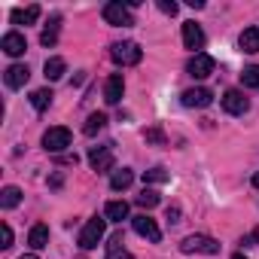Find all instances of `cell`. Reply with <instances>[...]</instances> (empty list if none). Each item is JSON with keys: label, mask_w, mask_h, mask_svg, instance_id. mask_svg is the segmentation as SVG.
<instances>
[{"label": "cell", "mask_w": 259, "mask_h": 259, "mask_svg": "<svg viewBox=\"0 0 259 259\" xmlns=\"http://www.w3.org/2000/svg\"><path fill=\"white\" fill-rule=\"evenodd\" d=\"M110 58H113L116 64H122V67H135V64H141V58H144V49H141L135 40L113 43V46H110Z\"/></svg>", "instance_id": "obj_1"}, {"label": "cell", "mask_w": 259, "mask_h": 259, "mask_svg": "<svg viewBox=\"0 0 259 259\" xmlns=\"http://www.w3.org/2000/svg\"><path fill=\"white\" fill-rule=\"evenodd\" d=\"M104 232H107V217H92V220L82 226V232H79V247H82V250H95V247L101 244Z\"/></svg>", "instance_id": "obj_2"}, {"label": "cell", "mask_w": 259, "mask_h": 259, "mask_svg": "<svg viewBox=\"0 0 259 259\" xmlns=\"http://www.w3.org/2000/svg\"><path fill=\"white\" fill-rule=\"evenodd\" d=\"M180 250L183 253H204V256H213L220 253V241L210 238V235H186L180 241Z\"/></svg>", "instance_id": "obj_3"}, {"label": "cell", "mask_w": 259, "mask_h": 259, "mask_svg": "<svg viewBox=\"0 0 259 259\" xmlns=\"http://www.w3.org/2000/svg\"><path fill=\"white\" fill-rule=\"evenodd\" d=\"M104 22L113 25V28H132V25H135L132 10H128L125 4H119V0H110V4H104Z\"/></svg>", "instance_id": "obj_4"}, {"label": "cell", "mask_w": 259, "mask_h": 259, "mask_svg": "<svg viewBox=\"0 0 259 259\" xmlns=\"http://www.w3.org/2000/svg\"><path fill=\"white\" fill-rule=\"evenodd\" d=\"M67 147H70V128L55 125V128H49V132L43 135V150L46 153H64Z\"/></svg>", "instance_id": "obj_5"}, {"label": "cell", "mask_w": 259, "mask_h": 259, "mask_svg": "<svg viewBox=\"0 0 259 259\" xmlns=\"http://www.w3.org/2000/svg\"><path fill=\"white\" fill-rule=\"evenodd\" d=\"M132 229H135L141 238L153 241V244H159V241H162V229H159V226H156V220H153V217H147V213L132 217Z\"/></svg>", "instance_id": "obj_6"}, {"label": "cell", "mask_w": 259, "mask_h": 259, "mask_svg": "<svg viewBox=\"0 0 259 259\" xmlns=\"http://www.w3.org/2000/svg\"><path fill=\"white\" fill-rule=\"evenodd\" d=\"M213 67H217V61H213L207 52H198V55H192V58H189L186 73H189V76H195V79H204V76H210V73H213Z\"/></svg>", "instance_id": "obj_7"}, {"label": "cell", "mask_w": 259, "mask_h": 259, "mask_svg": "<svg viewBox=\"0 0 259 259\" xmlns=\"http://www.w3.org/2000/svg\"><path fill=\"white\" fill-rule=\"evenodd\" d=\"M223 110H226L229 116H244V113L250 110V101L244 98V92H238V89H229V92L223 95Z\"/></svg>", "instance_id": "obj_8"}, {"label": "cell", "mask_w": 259, "mask_h": 259, "mask_svg": "<svg viewBox=\"0 0 259 259\" xmlns=\"http://www.w3.org/2000/svg\"><path fill=\"white\" fill-rule=\"evenodd\" d=\"M89 162H92V171L107 174V171H113V150L110 147H92L89 150Z\"/></svg>", "instance_id": "obj_9"}, {"label": "cell", "mask_w": 259, "mask_h": 259, "mask_svg": "<svg viewBox=\"0 0 259 259\" xmlns=\"http://www.w3.org/2000/svg\"><path fill=\"white\" fill-rule=\"evenodd\" d=\"M180 98H183V107H195V110H201V107H210L213 92L204 89V85H198V89H186Z\"/></svg>", "instance_id": "obj_10"}, {"label": "cell", "mask_w": 259, "mask_h": 259, "mask_svg": "<svg viewBox=\"0 0 259 259\" xmlns=\"http://www.w3.org/2000/svg\"><path fill=\"white\" fill-rule=\"evenodd\" d=\"M183 46L192 49L195 55H198V49H204V31H201V25L183 22Z\"/></svg>", "instance_id": "obj_11"}, {"label": "cell", "mask_w": 259, "mask_h": 259, "mask_svg": "<svg viewBox=\"0 0 259 259\" xmlns=\"http://www.w3.org/2000/svg\"><path fill=\"white\" fill-rule=\"evenodd\" d=\"M0 49H4L10 58H19V55H25V49H28V43H25V34H19V31H10V34H4V40H0Z\"/></svg>", "instance_id": "obj_12"}, {"label": "cell", "mask_w": 259, "mask_h": 259, "mask_svg": "<svg viewBox=\"0 0 259 259\" xmlns=\"http://www.w3.org/2000/svg\"><path fill=\"white\" fill-rule=\"evenodd\" d=\"M122 95H125V79H122V73L107 76V82H104V101H107V104H119Z\"/></svg>", "instance_id": "obj_13"}, {"label": "cell", "mask_w": 259, "mask_h": 259, "mask_svg": "<svg viewBox=\"0 0 259 259\" xmlns=\"http://www.w3.org/2000/svg\"><path fill=\"white\" fill-rule=\"evenodd\" d=\"M28 79H31L28 64H10V67H7V73H4V82H7L10 89H22Z\"/></svg>", "instance_id": "obj_14"}, {"label": "cell", "mask_w": 259, "mask_h": 259, "mask_svg": "<svg viewBox=\"0 0 259 259\" xmlns=\"http://www.w3.org/2000/svg\"><path fill=\"white\" fill-rule=\"evenodd\" d=\"M238 46H241V52L256 55V52H259V25L244 28V31H241V37H238Z\"/></svg>", "instance_id": "obj_15"}, {"label": "cell", "mask_w": 259, "mask_h": 259, "mask_svg": "<svg viewBox=\"0 0 259 259\" xmlns=\"http://www.w3.org/2000/svg\"><path fill=\"white\" fill-rule=\"evenodd\" d=\"M107 259H132V253L125 250V238H122V232L110 235V241H107Z\"/></svg>", "instance_id": "obj_16"}, {"label": "cell", "mask_w": 259, "mask_h": 259, "mask_svg": "<svg viewBox=\"0 0 259 259\" xmlns=\"http://www.w3.org/2000/svg\"><path fill=\"white\" fill-rule=\"evenodd\" d=\"M28 244H31V250L49 247V226H46V223H37V226L28 232Z\"/></svg>", "instance_id": "obj_17"}, {"label": "cell", "mask_w": 259, "mask_h": 259, "mask_svg": "<svg viewBox=\"0 0 259 259\" xmlns=\"http://www.w3.org/2000/svg\"><path fill=\"white\" fill-rule=\"evenodd\" d=\"M132 183H135V171H132V168H119V171H113V177H110V186H113L116 192H125Z\"/></svg>", "instance_id": "obj_18"}, {"label": "cell", "mask_w": 259, "mask_h": 259, "mask_svg": "<svg viewBox=\"0 0 259 259\" xmlns=\"http://www.w3.org/2000/svg\"><path fill=\"white\" fill-rule=\"evenodd\" d=\"M19 201H22V189L19 186H4V189H0V207H4V210L19 207Z\"/></svg>", "instance_id": "obj_19"}, {"label": "cell", "mask_w": 259, "mask_h": 259, "mask_svg": "<svg viewBox=\"0 0 259 259\" xmlns=\"http://www.w3.org/2000/svg\"><path fill=\"white\" fill-rule=\"evenodd\" d=\"M64 70H67V61H64V58H58V55H55V58H46V64H43V73H46V79H52V82H55V79H61V76H64Z\"/></svg>", "instance_id": "obj_20"}, {"label": "cell", "mask_w": 259, "mask_h": 259, "mask_svg": "<svg viewBox=\"0 0 259 259\" xmlns=\"http://www.w3.org/2000/svg\"><path fill=\"white\" fill-rule=\"evenodd\" d=\"M104 217H107L110 223H122V220H128V204H125V201H107Z\"/></svg>", "instance_id": "obj_21"}, {"label": "cell", "mask_w": 259, "mask_h": 259, "mask_svg": "<svg viewBox=\"0 0 259 259\" xmlns=\"http://www.w3.org/2000/svg\"><path fill=\"white\" fill-rule=\"evenodd\" d=\"M40 19V7H28V10H13V25H34Z\"/></svg>", "instance_id": "obj_22"}, {"label": "cell", "mask_w": 259, "mask_h": 259, "mask_svg": "<svg viewBox=\"0 0 259 259\" xmlns=\"http://www.w3.org/2000/svg\"><path fill=\"white\" fill-rule=\"evenodd\" d=\"M52 98H55V95H52V89H37V92L31 95V107H34L37 113H43V110L52 104Z\"/></svg>", "instance_id": "obj_23"}, {"label": "cell", "mask_w": 259, "mask_h": 259, "mask_svg": "<svg viewBox=\"0 0 259 259\" xmlns=\"http://www.w3.org/2000/svg\"><path fill=\"white\" fill-rule=\"evenodd\" d=\"M104 125H107V116H104V113H92V116L85 119V125H82V132H85L89 138H95Z\"/></svg>", "instance_id": "obj_24"}, {"label": "cell", "mask_w": 259, "mask_h": 259, "mask_svg": "<svg viewBox=\"0 0 259 259\" xmlns=\"http://www.w3.org/2000/svg\"><path fill=\"white\" fill-rule=\"evenodd\" d=\"M58 25H61V16H52L49 28H46V31H43V37H40V43H43V46H55V40H58Z\"/></svg>", "instance_id": "obj_25"}, {"label": "cell", "mask_w": 259, "mask_h": 259, "mask_svg": "<svg viewBox=\"0 0 259 259\" xmlns=\"http://www.w3.org/2000/svg\"><path fill=\"white\" fill-rule=\"evenodd\" d=\"M168 171L162 168V165H156V168H150V171H144V183H168Z\"/></svg>", "instance_id": "obj_26"}, {"label": "cell", "mask_w": 259, "mask_h": 259, "mask_svg": "<svg viewBox=\"0 0 259 259\" xmlns=\"http://www.w3.org/2000/svg\"><path fill=\"white\" fill-rule=\"evenodd\" d=\"M135 201H138L141 207H147V210H153V207H156V204H159L162 198H159V192H156V189H144V192H141V195H138Z\"/></svg>", "instance_id": "obj_27"}, {"label": "cell", "mask_w": 259, "mask_h": 259, "mask_svg": "<svg viewBox=\"0 0 259 259\" xmlns=\"http://www.w3.org/2000/svg\"><path fill=\"white\" fill-rule=\"evenodd\" d=\"M241 82H244L247 89H259V64H253V67H247V70L241 73Z\"/></svg>", "instance_id": "obj_28"}, {"label": "cell", "mask_w": 259, "mask_h": 259, "mask_svg": "<svg viewBox=\"0 0 259 259\" xmlns=\"http://www.w3.org/2000/svg\"><path fill=\"white\" fill-rule=\"evenodd\" d=\"M144 141H147V144H159V147L168 144V138H165V132H162L159 125H156V128H147V132H144Z\"/></svg>", "instance_id": "obj_29"}, {"label": "cell", "mask_w": 259, "mask_h": 259, "mask_svg": "<svg viewBox=\"0 0 259 259\" xmlns=\"http://www.w3.org/2000/svg\"><path fill=\"white\" fill-rule=\"evenodd\" d=\"M0 247H4V250H10L13 247V229L4 223V226H0Z\"/></svg>", "instance_id": "obj_30"}, {"label": "cell", "mask_w": 259, "mask_h": 259, "mask_svg": "<svg viewBox=\"0 0 259 259\" xmlns=\"http://www.w3.org/2000/svg\"><path fill=\"white\" fill-rule=\"evenodd\" d=\"M256 244H259V226H256L250 235H244V238H241V247H244V250H250V247H256Z\"/></svg>", "instance_id": "obj_31"}, {"label": "cell", "mask_w": 259, "mask_h": 259, "mask_svg": "<svg viewBox=\"0 0 259 259\" xmlns=\"http://www.w3.org/2000/svg\"><path fill=\"white\" fill-rule=\"evenodd\" d=\"M159 10H162L165 16H177V10H180V4H174V0H159Z\"/></svg>", "instance_id": "obj_32"}, {"label": "cell", "mask_w": 259, "mask_h": 259, "mask_svg": "<svg viewBox=\"0 0 259 259\" xmlns=\"http://www.w3.org/2000/svg\"><path fill=\"white\" fill-rule=\"evenodd\" d=\"M168 220L171 223H180V207H168Z\"/></svg>", "instance_id": "obj_33"}, {"label": "cell", "mask_w": 259, "mask_h": 259, "mask_svg": "<svg viewBox=\"0 0 259 259\" xmlns=\"http://www.w3.org/2000/svg\"><path fill=\"white\" fill-rule=\"evenodd\" d=\"M186 7H192V10H201V7H204V0H186Z\"/></svg>", "instance_id": "obj_34"}, {"label": "cell", "mask_w": 259, "mask_h": 259, "mask_svg": "<svg viewBox=\"0 0 259 259\" xmlns=\"http://www.w3.org/2000/svg\"><path fill=\"white\" fill-rule=\"evenodd\" d=\"M19 259H40L37 253H25V256H19Z\"/></svg>", "instance_id": "obj_35"}, {"label": "cell", "mask_w": 259, "mask_h": 259, "mask_svg": "<svg viewBox=\"0 0 259 259\" xmlns=\"http://www.w3.org/2000/svg\"><path fill=\"white\" fill-rule=\"evenodd\" d=\"M253 186H256V189H259V171H256V174H253Z\"/></svg>", "instance_id": "obj_36"}, {"label": "cell", "mask_w": 259, "mask_h": 259, "mask_svg": "<svg viewBox=\"0 0 259 259\" xmlns=\"http://www.w3.org/2000/svg\"><path fill=\"white\" fill-rule=\"evenodd\" d=\"M232 259H247V256H244V253H235V256H232Z\"/></svg>", "instance_id": "obj_37"}]
</instances>
